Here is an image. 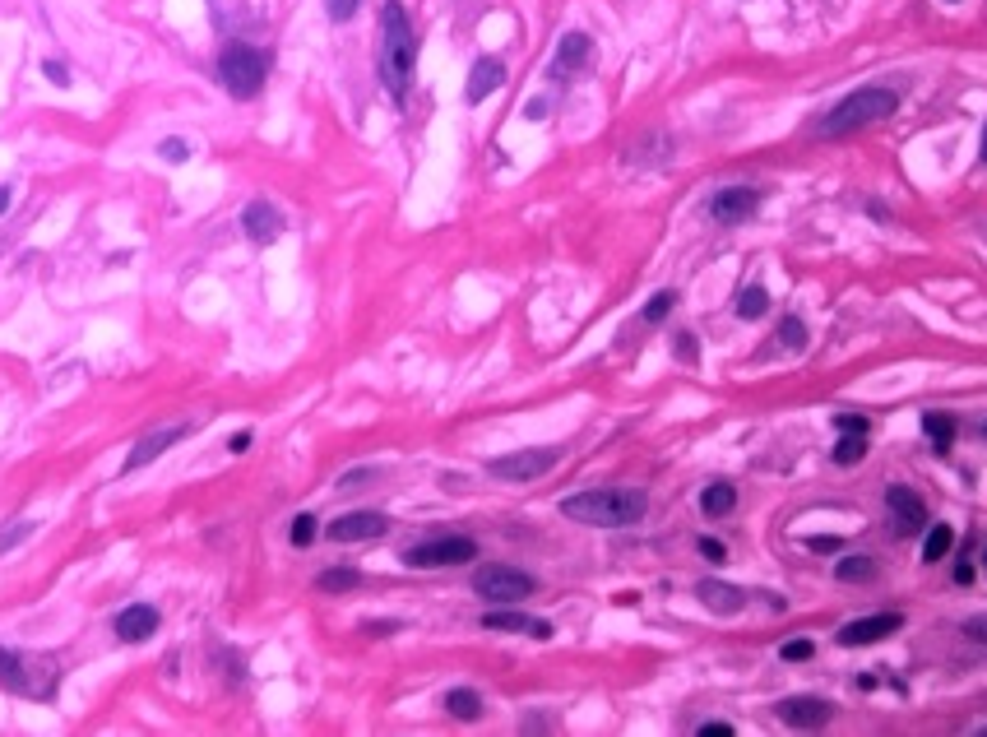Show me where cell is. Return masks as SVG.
<instances>
[{"label": "cell", "instance_id": "obj_16", "mask_svg": "<svg viewBox=\"0 0 987 737\" xmlns=\"http://www.w3.org/2000/svg\"><path fill=\"white\" fill-rule=\"evenodd\" d=\"M482 631H515V636L547 640V636H552V622H543V617H529V612L496 608V612H482Z\"/></svg>", "mask_w": 987, "mask_h": 737}, {"label": "cell", "instance_id": "obj_47", "mask_svg": "<svg viewBox=\"0 0 987 737\" xmlns=\"http://www.w3.org/2000/svg\"><path fill=\"white\" fill-rule=\"evenodd\" d=\"M10 200H14V195H10V186H0V214L10 209Z\"/></svg>", "mask_w": 987, "mask_h": 737}, {"label": "cell", "instance_id": "obj_38", "mask_svg": "<svg viewBox=\"0 0 987 737\" xmlns=\"http://www.w3.org/2000/svg\"><path fill=\"white\" fill-rule=\"evenodd\" d=\"M696 737H733V724H723V719H705L696 728Z\"/></svg>", "mask_w": 987, "mask_h": 737}, {"label": "cell", "instance_id": "obj_27", "mask_svg": "<svg viewBox=\"0 0 987 737\" xmlns=\"http://www.w3.org/2000/svg\"><path fill=\"white\" fill-rule=\"evenodd\" d=\"M774 339H779L788 353H802V348H807V325H802L798 316H784V320H779V334H774Z\"/></svg>", "mask_w": 987, "mask_h": 737}, {"label": "cell", "instance_id": "obj_5", "mask_svg": "<svg viewBox=\"0 0 987 737\" xmlns=\"http://www.w3.org/2000/svg\"><path fill=\"white\" fill-rule=\"evenodd\" d=\"M269 65H274V56H269V51L251 47V42H228V47L218 51V84H223L232 98L251 102V98H260V93H265Z\"/></svg>", "mask_w": 987, "mask_h": 737}, {"label": "cell", "instance_id": "obj_29", "mask_svg": "<svg viewBox=\"0 0 987 737\" xmlns=\"http://www.w3.org/2000/svg\"><path fill=\"white\" fill-rule=\"evenodd\" d=\"M950 543H955L950 524H932V534L923 538V561H941L950 552Z\"/></svg>", "mask_w": 987, "mask_h": 737}, {"label": "cell", "instance_id": "obj_48", "mask_svg": "<svg viewBox=\"0 0 987 737\" xmlns=\"http://www.w3.org/2000/svg\"><path fill=\"white\" fill-rule=\"evenodd\" d=\"M950 5H955V0H950Z\"/></svg>", "mask_w": 987, "mask_h": 737}, {"label": "cell", "instance_id": "obj_28", "mask_svg": "<svg viewBox=\"0 0 987 737\" xmlns=\"http://www.w3.org/2000/svg\"><path fill=\"white\" fill-rule=\"evenodd\" d=\"M862 455H867V436H862V432H844V436H839L835 464H844V469H848V464H858Z\"/></svg>", "mask_w": 987, "mask_h": 737}, {"label": "cell", "instance_id": "obj_45", "mask_svg": "<svg viewBox=\"0 0 987 737\" xmlns=\"http://www.w3.org/2000/svg\"><path fill=\"white\" fill-rule=\"evenodd\" d=\"M232 450H237V455H241V450H251V432H237V436H232Z\"/></svg>", "mask_w": 987, "mask_h": 737}, {"label": "cell", "instance_id": "obj_18", "mask_svg": "<svg viewBox=\"0 0 987 737\" xmlns=\"http://www.w3.org/2000/svg\"><path fill=\"white\" fill-rule=\"evenodd\" d=\"M696 598L705 603L709 612H723V617H733V612L747 608V594H742L737 585H723V580H700Z\"/></svg>", "mask_w": 987, "mask_h": 737}, {"label": "cell", "instance_id": "obj_34", "mask_svg": "<svg viewBox=\"0 0 987 737\" xmlns=\"http://www.w3.org/2000/svg\"><path fill=\"white\" fill-rule=\"evenodd\" d=\"M779 654H784V663H802V659H811V654H816V645H811V640H788Z\"/></svg>", "mask_w": 987, "mask_h": 737}, {"label": "cell", "instance_id": "obj_46", "mask_svg": "<svg viewBox=\"0 0 987 737\" xmlns=\"http://www.w3.org/2000/svg\"><path fill=\"white\" fill-rule=\"evenodd\" d=\"M964 636H974V640H983V617H974V622L964 626Z\"/></svg>", "mask_w": 987, "mask_h": 737}, {"label": "cell", "instance_id": "obj_23", "mask_svg": "<svg viewBox=\"0 0 987 737\" xmlns=\"http://www.w3.org/2000/svg\"><path fill=\"white\" fill-rule=\"evenodd\" d=\"M923 432H927V441H932V450L946 455L950 441H955V418H950V413H923Z\"/></svg>", "mask_w": 987, "mask_h": 737}, {"label": "cell", "instance_id": "obj_32", "mask_svg": "<svg viewBox=\"0 0 987 737\" xmlns=\"http://www.w3.org/2000/svg\"><path fill=\"white\" fill-rule=\"evenodd\" d=\"M28 534H33V520H19V524H14V529H0V552H10V547H19Z\"/></svg>", "mask_w": 987, "mask_h": 737}, {"label": "cell", "instance_id": "obj_19", "mask_svg": "<svg viewBox=\"0 0 987 737\" xmlns=\"http://www.w3.org/2000/svg\"><path fill=\"white\" fill-rule=\"evenodd\" d=\"M506 84V65L496 61V56H482L478 65H473V75H469V89H464V98L469 102H482L487 93H496Z\"/></svg>", "mask_w": 987, "mask_h": 737}, {"label": "cell", "instance_id": "obj_21", "mask_svg": "<svg viewBox=\"0 0 987 737\" xmlns=\"http://www.w3.org/2000/svg\"><path fill=\"white\" fill-rule=\"evenodd\" d=\"M362 585V571L357 566H329V571L316 575V589L320 594H348V589Z\"/></svg>", "mask_w": 987, "mask_h": 737}, {"label": "cell", "instance_id": "obj_33", "mask_svg": "<svg viewBox=\"0 0 987 737\" xmlns=\"http://www.w3.org/2000/svg\"><path fill=\"white\" fill-rule=\"evenodd\" d=\"M357 5H362V0H325V10H329L334 24H348V19L357 14Z\"/></svg>", "mask_w": 987, "mask_h": 737}, {"label": "cell", "instance_id": "obj_12", "mask_svg": "<svg viewBox=\"0 0 987 737\" xmlns=\"http://www.w3.org/2000/svg\"><path fill=\"white\" fill-rule=\"evenodd\" d=\"M899 626H904V612H876V617H858V622H844L839 626V645H876V640L895 636Z\"/></svg>", "mask_w": 987, "mask_h": 737}, {"label": "cell", "instance_id": "obj_24", "mask_svg": "<svg viewBox=\"0 0 987 737\" xmlns=\"http://www.w3.org/2000/svg\"><path fill=\"white\" fill-rule=\"evenodd\" d=\"M733 506H737V487L733 483H709L705 492H700V510H705V515H728Z\"/></svg>", "mask_w": 987, "mask_h": 737}, {"label": "cell", "instance_id": "obj_42", "mask_svg": "<svg viewBox=\"0 0 987 737\" xmlns=\"http://www.w3.org/2000/svg\"><path fill=\"white\" fill-rule=\"evenodd\" d=\"M677 357H682V362H696V334H677Z\"/></svg>", "mask_w": 987, "mask_h": 737}, {"label": "cell", "instance_id": "obj_8", "mask_svg": "<svg viewBox=\"0 0 987 737\" xmlns=\"http://www.w3.org/2000/svg\"><path fill=\"white\" fill-rule=\"evenodd\" d=\"M561 450H519V455H501L487 464L492 478H510V483H533V478H543V473L557 469Z\"/></svg>", "mask_w": 987, "mask_h": 737}, {"label": "cell", "instance_id": "obj_6", "mask_svg": "<svg viewBox=\"0 0 987 737\" xmlns=\"http://www.w3.org/2000/svg\"><path fill=\"white\" fill-rule=\"evenodd\" d=\"M464 561H478V543L469 534H436L404 547V566L413 571H441V566H464Z\"/></svg>", "mask_w": 987, "mask_h": 737}, {"label": "cell", "instance_id": "obj_3", "mask_svg": "<svg viewBox=\"0 0 987 737\" xmlns=\"http://www.w3.org/2000/svg\"><path fill=\"white\" fill-rule=\"evenodd\" d=\"M895 112H899V93L881 89V84H867V89L839 98L835 107L811 126V135H821V140H839V135H848V130L872 126V121H886V116H895Z\"/></svg>", "mask_w": 987, "mask_h": 737}, {"label": "cell", "instance_id": "obj_15", "mask_svg": "<svg viewBox=\"0 0 987 737\" xmlns=\"http://www.w3.org/2000/svg\"><path fill=\"white\" fill-rule=\"evenodd\" d=\"M186 432H190L186 422H172V427H158V432H149V436H144V441H140V445H135V450H130V455H126L121 473H135V469H144V464H153V459L163 455L167 445H177Z\"/></svg>", "mask_w": 987, "mask_h": 737}, {"label": "cell", "instance_id": "obj_10", "mask_svg": "<svg viewBox=\"0 0 987 737\" xmlns=\"http://www.w3.org/2000/svg\"><path fill=\"white\" fill-rule=\"evenodd\" d=\"M334 543H371V538H385L390 534V520L380 515V510H348L339 520L325 529Z\"/></svg>", "mask_w": 987, "mask_h": 737}, {"label": "cell", "instance_id": "obj_41", "mask_svg": "<svg viewBox=\"0 0 987 737\" xmlns=\"http://www.w3.org/2000/svg\"><path fill=\"white\" fill-rule=\"evenodd\" d=\"M700 557H705V561H723L728 552H723L719 538H700Z\"/></svg>", "mask_w": 987, "mask_h": 737}, {"label": "cell", "instance_id": "obj_36", "mask_svg": "<svg viewBox=\"0 0 987 737\" xmlns=\"http://www.w3.org/2000/svg\"><path fill=\"white\" fill-rule=\"evenodd\" d=\"M42 75H47L56 89H65V84H70V70H65L61 61H42Z\"/></svg>", "mask_w": 987, "mask_h": 737}, {"label": "cell", "instance_id": "obj_11", "mask_svg": "<svg viewBox=\"0 0 987 737\" xmlns=\"http://www.w3.org/2000/svg\"><path fill=\"white\" fill-rule=\"evenodd\" d=\"M756 209H760V191H756V186H723V191L709 200V218H714V223H723V228L747 223Z\"/></svg>", "mask_w": 987, "mask_h": 737}, {"label": "cell", "instance_id": "obj_43", "mask_svg": "<svg viewBox=\"0 0 987 737\" xmlns=\"http://www.w3.org/2000/svg\"><path fill=\"white\" fill-rule=\"evenodd\" d=\"M404 622H362V636H390V631H399Z\"/></svg>", "mask_w": 987, "mask_h": 737}, {"label": "cell", "instance_id": "obj_9", "mask_svg": "<svg viewBox=\"0 0 987 737\" xmlns=\"http://www.w3.org/2000/svg\"><path fill=\"white\" fill-rule=\"evenodd\" d=\"M886 510H890V529H895L899 538H913L927 529V506L913 487H899V483L886 487Z\"/></svg>", "mask_w": 987, "mask_h": 737}, {"label": "cell", "instance_id": "obj_31", "mask_svg": "<svg viewBox=\"0 0 987 737\" xmlns=\"http://www.w3.org/2000/svg\"><path fill=\"white\" fill-rule=\"evenodd\" d=\"M672 306H677V293H654V297H649V306H645V325H658V320L668 316Z\"/></svg>", "mask_w": 987, "mask_h": 737}, {"label": "cell", "instance_id": "obj_20", "mask_svg": "<svg viewBox=\"0 0 987 737\" xmlns=\"http://www.w3.org/2000/svg\"><path fill=\"white\" fill-rule=\"evenodd\" d=\"M589 33H566L557 47V75H570V70H580L584 61H589Z\"/></svg>", "mask_w": 987, "mask_h": 737}, {"label": "cell", "instance_id": "obj_17", "mask_svg": "<svg viewBox=\"0 0 987 737\" xmlns=\"http://www.w3.org/2000/svg\"><path fill=\"white\" fill-rule=\"evenodd\" d=\"M241 228H246V237H251V242L265 246V242H274V237L283 232V214L269 200H251V204H246V214H241Z\"/></svg>", "mask_w": 987, "mask_h": 737}, {"label": "cell", "instance_id": "obj_22", "mask_svg": "<svg viewBox=\"0 0 987 737\" xmlns=\"http://www.w3.org/2000/svg\"><path fill=\"white\" fill-rule=\"evenodd\" d=\"M445 714L450 719H464V724H473L482 714V696L469 687H455V691H445Z\"/></svg>", "mask_w": 987, "mask_h": 737}, {"label": "cell", "instance_id": "obj_14", "mask_svg": "<svg viewBox=\"0 0 987 737\" xmlns=\"http://www.w3.org/2000/svg\"><path fill=\"white\" fill-rule=\"evenodd\" d=\"M774 714H779L788 728H825L830 724V714H835V705L821 700V696H788V700H779V710Z\"/></svg>", "mask_w": 987, "mask_h": 737}, {"label": "cell", "instance_id": "obj_25", "mask_svg": "<svg viewBox=\"0 0 987 737\" xmlns=\"http://www.w3.org/2000/svg\"><path fill=\"white\" fill-rule=\"evenodd\" d=\"M765 311H770V293H765V288H756V283H751V288H742V293H737V316H742V320H760Z\"/></svg>", "mask_w": 987, "mask_h": 737}, {"label": "cell", "instance_id": "obj_7", "mask_svg": "<svg viewBox=\"0 0 987 737\" xmlns=\"http://www.w3.org/2000/svg\"><path fill=\"white\" fill-rule=\"evenodd\" d=\"M538 589L529 571H519V566H482L473 575V594L492 598V603H519V598H529Z\"/></svg>", "mask_w": 987, "mask_h": 737}, {"label": "cell", "instance_id": "obj_26", "mask_svg": "<svg viewBox=\"0 0 987 737\" xmlns=\"http://www.w3.org/2000/svg\"><path fill=\"white\" fill-rule=\"evenodd\" d=\"M872 575H876L872 557H839V566H835V580H844V585H853V580H872Z\"/></svg>", "mask_w": 987, "mask_h": 737}, {"label": "cell", "instance_id": "obj_30", "mask_svg": "<svg viewBox=\"0 0 987 737\" xmlns=\"http://www.w3.org/2000/svg\"><path fill=\"white\" fill-rule=\"evenodd\" d=\"M288 538H292V547H311V543H316V515H297V520H292V529H288Z\"/></svg>", "mask_w": 987, "mask_h": 737}, {"label": "cell", "instance_id": "obj_4", "mask_svg": "<svg viewBox=\"0 0 987 737\" xmlns=\"http://www.w3.org/2000/svg\"><path fill=\"white\" fill-rule=\"evenodd\" d=\"M0 687L28 700H51L61 687V663L51 654H24V649L0 645Z\"/></svg>", "mask_w": 987, "mask_h": 737}, {"label": "cell", "instance_id": "obj_2", "mask_svg": "<svg viewBox=\"0 0 987 737\" xmlns=\"http://www.w3.org/2000/svg\"><path fill=\"white\" fill-rule=\"evenodd\" d=\"M413 61H418V38H413V24L399 0H390L380 10V79L390 89L394 102L408 98V84H413Z\"/></svg>", "mask_w": 987, "mask_h": 737}, {"label": "cell", "instance_id": "obj_40", "mask_svg": "<svg viewBox=\"0 0 987 737\" xmlns=\"http://www.w3.org/2000/svg\"><path fill=\"white\" fill-rule=\"evenodd\" d=\"M807 547H811V552H839V538L835 534H811Z\"/></svg>", "mask_w": 987, "mask_h": 737}, {"label": "cell", "instance_id": "obj_13", "mask_svg": "<svg viewBox=\"0 0 987 737\" xmlns=\"http://www.w3.org/2000/svg\"><path fill=\"white\" fill-rule=\"evenodd\" d=\"M158 626H163V617H158V608H153V603H130V608H121L112 617L116 640H126V645H140V640H149Z\"/></svg>", "mask_w": 987, "mask_h": 737}, {"label": "cell", "instance_id": "obj_39", "mask_svg": "<svg viewBox=\"0 0 987 737\" xmlns=\"http://www.w3.org/2000/svg\"><path fill=\"white\" fill-rule=\"evenodd\" d=\"M367 478H376V469H357V473H343V478H339V492H357V483H367Z\"/></svg>", "mask_w": 987, "mask_h": 737}, {"label": "cell", "instance_id": "obj_1", "mask_svg": "<svg viewBox=\"0 0 987 737\" xmlns=\"http://www.w3.org/2000/svg\"><path fill=\"white\" fill-rule=\"evenodd\" d=\"M649 510V496L640 487H589V492H575L561 501V515L575 524H589V529H626V524H640Z\"/></svg>", "mask_w": 987, "mask_h": 737}, {"label": "cell", "instance_id": "obj_37", "mask_svg": "<svg viewBox=\"0 0 987 737\" xmlns=\"http://www.w3.org/2000/svg\"><path fill=\"white\" fill-rule=\"evenodd\" d=\"M835 427H839V432H862V436H867V418H862V413H839Z\"/></svg>", "mask_w": 987, "mask_h": 737}, {"label": "cell", "instance_id": "obj_35", "mask_svg": "<svg viewBox=\"0 0 987 737\" xmlns=\"http://www.w3.org/2000/svg\"><path fill=\"white\" fill-rule=\"evenodd\" d=\"M158 153H163L167 163H186V158H190V144H186V140H163V144H158Z\"/></svg>", "mask_w": 987, "mask_h": 737}, {"label": "cell", "instance_id": "obj_44", "mask_svg": "<svg viewBox=\"0 0 987 737\" xmlns=\"http://www.w3.org/2000/svg\"><path fill=\"white\" fill-rule=\"evenodd\" d=\"M955 580H960V585H974V580H978V571H974V561H969V552H964V561L955 566Z\"/></svg>", "mask_w": 987, "mask_h": 737}]
</instances>
